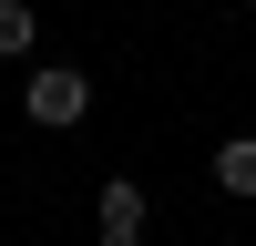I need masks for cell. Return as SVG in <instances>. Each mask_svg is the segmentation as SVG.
Instances as JSON below:
<instances>
[{
  "mask_svg": "<svg viewBox=\"0 0 256 246\" xmlns=\"http://www.w3.org/2000/svg\"><path fill=\"white\" fill-rule=\"evenodd\" d=\"M20 102H31V123H41V134H72V123L92 113V72H82V62H41Z\"/></svg>",
  "mask_w": 256,
  "mask_h": 246,
  "instance_id": "cell-1",
  "label": "cell"
},
{
  "mask_svg": "<svg viewBox=\"0 0 256 246\" xmlns=\"http://www.w3.org/2000/svg\"><path fill=\"white\" fill-rule=\"evenodd\" d=\"M216 184L226 195H256V134H226L216 144Z\"/></svg>",
  "mask_w": 256,
  "mask_h": 246,
  "instance_id": "cell-3",
  "label": "cell"
},
{
  "mask_svg": "<svg viewBox=\"0 0 256 246\" xmlns=\"http://www.w3.org/2000/svg\"><path fill=\"white\" fill-rule=\"evenodd\" d=\"M92 246H144V236H113V226H102V236H92Z\"/></svg>",
  "mask_w": 256,
  "mask_h": 246,
  "instance_id": "cell-5",
  "label": "cell"
},
{
  "mask_svg": "<svg viewBox=\"0 0 256 246\" xmlns=\"http://www.w3.org/2000/svg\"><path fill=\"white\" fill-rule=\"evenodd\" d=\"M31 41H41V10L31 0H0V62H20Z\"/></svg>",
  "mask_w": 256,
  "mask_h": 246,
  "instance_id": "cell-4",
  "label": "cell"
},
{
  "mask_svg": "<svg viewBox=\"0 0 256 246\" xmlns=\"http://www.w3.org/2000/svg\"><path fill=\"white\" fill-rule=\"evenodd\" d=\"M92 216L113 226V236H144V184H123V174H113V184L92 195Z\"/></svg>",
  "mask_w": 256,
  "mask_h": 246,
  "instance_id": "cell-2",
  "label": "cell"
}]
</instances>
